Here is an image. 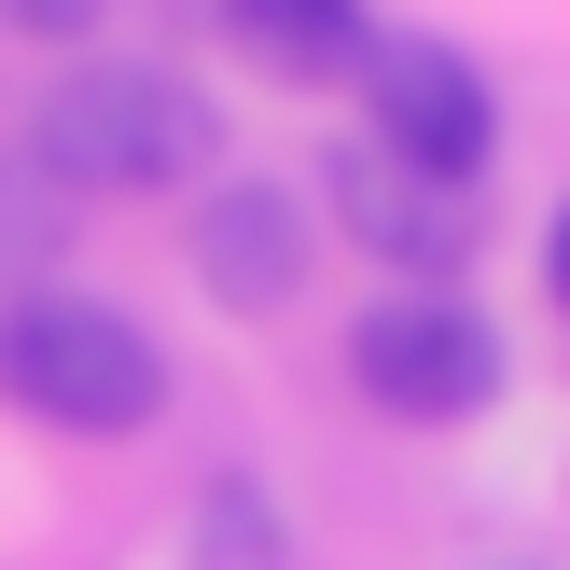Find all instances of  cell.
Returning a JSON list of instances; mask_svg holds the SVG:
<instances>
[{"label":"cell","instance_id":"6da1fadb","mask_svg":"<svg viewBox=\"0 0 570 570\" xmlns=\"http://www.w3.org/2000/svg\"><path fill=\"white\" fill-rule=\"evenodd\" d=\"M28 167H42L56 195H181L223 167V111L209 83L154 70V56H98V70L42 83V111H28Z\"/></svg>","mask_w":570,"mask_h":570},{"label":"cell","instance_id":"7a4b0ae2","mask_svg":"<svg viewBox=\"0 0 570 570\" xmlns=\"http://www.w3.org/2000/svg\"><path fill=\"white\" fill-rule=\"evenodd\" d=\"M0 404L42 417V432H154L167 404V348L126 321V306L70 293V278H42V293H0Z\"/></svg>","mask_w":570,"mask_h":570},{"label":"cell","instance_id":"3957f363","mask_svg":"<svg viewBox=\"0 0 570 570\" xmlns=\"http://www.w3.org/2000/svg\"><path fill=\"white\" fill-rule=\"evenodd\" d=\"M348 376H362V404L376 417H417V432H460V417H488L501 404V334H488V306H460V293H376L348 321Z\"/></svg>","mask_w":570,"mask_h":570},{"label":"cell","instance_id":"277c9868","mask_svg":"<svg viewBox=\"0 0 570 570\" xmlns=\"http://www.w3.org/2000/svg\"><path fill=\"white\" fill-rule=\"evenodd\" d=\"M362 98H376V154H404L417 181H488L501 154V98L488 70H473L460 42H432V28H376V56H362Z\"/></svg>","mask_w":570,"mask_h":570},{"label":"cell","instance_id":"5b68a950","mask_svg":"<svg viewBox=\"0 0 570 570\" xmlns=\"http://www.w3.org/2000/svg\"><path fill=\"white\" fill-rule=\"evenodd\" d=\"M321 195H334V223H348V237L376 250L404 293H445V278H460V250L488 237V209H473L460 181H417V167L376 154V139H348V154L321 167Z\"/></svg>","mask_w":570,"mask_h":570},{"label":"cell","instance_id":"8992f818","mask_svg":"<svg viewBox=\"0 0 570 570\" xmlns=\"http://www.w3.org/2000/svg\"><path fill=\"white\" fill-rule=\"evenodd\" d=\"M306 265H321V209H306L293 181H209L195 195V278H209V306H237V321H278V306L306 293Z\"/></svg>","mask_w":570,"mask_h":570},{"label":"cell","instance_id":"52a82bcc","mask_svg":"<svg viewBox=\"0 0 570 570\" xmlns=\"http://www.w3.org/2000/svg\"><path fill=\"white\" fill-rule=\"evenodd\" d=\"M223 42L265 56L278 83H362L376 14H362V0H223Z\"/></svg>","mask_w":570,"mask_h":570},{"label":"cell","instance_id":"ba28073f","mask_svg":"<svg viewBox=\"0 0 570 570\" xmlns=\"http://www.w3.org/2000/svg\"><path fill=\"white\" fill-rule=\"evenodd\" d=\"M70 223H83V209L28 167V139H14V154H0V293H42L56 250H70Z\"/></svg>","mask_w":570,"mask_h":570},{"label":"cell","instance_id":"9c48e42d","mask_svg":"<svg viewBox=\"0 0 570 570\" xmlns=\"http://www.w3.org/2000/svg\"><path fill=\"white\" fill-rule=\"evenodd\" d=\"M195 570H278V501L265 488H209V543Z\"/></svg>","mask_w":570,"mask_h":570},{"label":"cell","instance_id":"30bf717a","mask_svg":"<svg viewBox=\"0 0 570 570\" xmlns=\"http://www.w3.org/2000/svg\"><path fill=\"white\" fill-rule=\"evenodd\" d=\"M111 0H0V28H28V42H83Z\"/></svg>","mask_w":570,"mask_h":570},{"label":"cell","instance_id":"8fae6325","mask_svg":"<svg viewBox=\"0 0 570 570\" xmlns=\"http://www.w3.org/2000/svg\"><path fill=\"white\" fill-rule=\"evenodd\" d=\"M543 306H557V321H570V209L543 223Z\"/></svg>","mask_w":570,"mask_h":570}]
</instances>
